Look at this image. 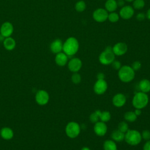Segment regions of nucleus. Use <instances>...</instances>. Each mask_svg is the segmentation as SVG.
<instances>
[{"mask_svg": "<svg viewBox=\"0 0 150 150\" xmlns=\"http://www.w3.org/2000/svg\"><path fill=\"white\" fill-rule=\"evenodd\" d=\"M134 113L135 114V115L138 117L139 115H140L142 113V111H141V109H138V108H135V111H134Z\"/></svg>", "mask_w": 150, "mask_h": 150, "instance_id": "obj_38", "label": "nucleus"}, {"mask_svg": "<svg viewBox=\"0 0 150 150\" xmlns=\"http://www.w3.org/2000/svg\"><path fill=\"white\" fill-rule=\"evenodd\" d=\"M125 1H126L127 2H132V1H134V0H125Z\"/></svg>", "mask_w": 150, "mask_h": 150, "instance_id": "obj_42", "label": "nucleus"}, {"mask_svg": "<svg viewBox=\"0 0 150 150\" xmlns=\"http://www.w3.org/2000/svg\"><path fill=\"white\" fill-rule=\"evenodd\" d=\"M143 150H150V140L147 141L143 146Z\"/></svg>", "mask_w": 150, "mask_h": 150, "instance_id": "obj_35", "label": "nucleus"}, {"mask_svg": "<svg viewBox=\"0 0 150 150\" xmlns=\"http://www.w3.org/2000/svg\"><path fill=\"white\" fill-rule=\"evenodd\" d=\"M111 119V114L109 111H101L100 116V120L101 121L104 122H107L109 121Z\"/></svg>", "mask_w": 150, "mask_h": 150, "instance_id": "obj_26", "label": "nucleus"}, {"mask_svg": "<svg viewBox=\"0 0 150 150\" xmlns=\"http://www.w3.org/2000/svg\"><path fill=\"white\" fill-rule=\"evenodd\" d=\"M145 6V2L144 0H134L133 2V6L135 9H140Z\"/></svg>", "mask_w": 150, "mask_h": 150, "instance_id": "obj_29", "label": "nucleus"}, {"mask_svg": "<svg viewBox=\"0 0 150 150\" xmlns=\"http://www.w3.org/2000/svg\"><path fill=\"white\" fill-rule=\"evenodd\" d=\"M35 100L38 104L43 105L48 103L49 100V95L46 91L40 90L38 91L36 94Z\"/></svg>", "mask_w": 150, "mask_h": 150, "instance_id": "obj_7", "label": "nucleus"}, {"mask_svg": "<svg viewBox=\"0 0 150 150\" xmlns=\"http://www.w3.org/2000/svg\"><path fill=\"white\" fill-rule=\"evenodd\" d=\"M3 45L6 50H12L16 46L15 40L11 36L5 38L3 40Z\"/></svg>", "mask_w": 150, "mask_h": 150, "instance_id": "obj_18", "label": "nucleus"}, {"mask_svg": "<svg viewBox=\"0 0 150 150\" xmlns=\"http://www.w3.org/2000/svg\"><path fill=\"white\" fill-rule=\"evenodd\" d=\"M81 67L82 62L77 57L72 58L68 63V68L69 70L73 73L78 72L81 69Z\"/></svg>", "mask_w": 150, "mask_h": 150, "instance_id": "obj_11", "label": "nucleus"}, {"mask_svg": "<svg viewBox=\"0 0 150 150\" xmlns=\"http://www.w3.org/2000/svg\"><path fill=\"white\" fill-rule=\"evenodd\" d=\"M117 5H119L120 6H123L124 4V2L123 0H118V1L117 2Z\"/></svg>", "mask_w": 150, "mask_h": 150, "instance_id": "obj_39", "label": "nucleus"}, {"mask_svg": "<svg viewBox=\"0 0 150 150\" xmlns=\"http://www.w3.org/2000/svg\"><path fill=\"white\" fill-rule=\"evenodd\" d=\"M131 67L132 68V69L134 71H137V70H139L141 69V63L139 61H135V62L132 63V64Z\"/></svg>", "mask_w": 150, "mask_h": 150, "instance_id": "obj_33", "label": "nucleus"}, {"mask_svg": "<svg viewBox=\"0 0 150 150\" xmlns=\"http://www.w3.org/2000/svg\"><path fill=\"white\" fill-rule=\"evenodd\" d=\"M141 134L142 139H144L146 141L150 140V131L149 130L145 129L142 132Z\"/></svg>", "mask_w": 150, "mask_h": 150, "instance_id": "obj_32", "label": "nucleus"}, {"mask_svg": "<svg viewBox=\"0 0 150 150\" xmlns=\"http://www.w3.org/2000/svg\"><path fill=\"white\" fill-rule=\"evenodd\" d=\"M94 131L97 135L103 137L107 133V126L105 122L102 121H98L94 124Z\"/></svg>", "mask_w": 150, "mask_h": 150, "instance_id": "obj_12", "label": "nucleus"}, {"mask_svg": "<svg viewBox=\"0 0 150 150\" xmlns=\"http://www.w3.org/2000/svg\"><path fill=\"white\" fill-rule=\"evenodd\" d=\"M108 13L107 10L103 8H98L94 11L93 14V17L96 21L98 22H103L108 19Z\"/></svg>", "mask_w": 150, "mask_h": 150, "instance_id": "obj_10", "label": "nucleus"}, {"mask_svg": "<svg viewBox=\"0 0 150 150\" xmlns=\"http://www.w3.org/2000/svg\"><path fill=\"white\" fill-rule=\"evenodd\" d=\"M134 11L132 7L131 6H124L120 11V16L124 19H130L134 15Z\"/></svg>", "mask_w": 150, "mask_h": 150, "instance_id": "obj_15", "label": "nucleus"}, {"mask_svg": "<svg viewBox=\"0 0 150 150\" xmlns=\"http://www.w3.org/2000/svg\"><path fill=\"white\" fill-rule=\"evenodd\" d=\"M1 135L4 139L9 140L13 138V131L9 127H4L1 130Z\"/></svg>", "mask_w": 150, "mask_h": 150, "instance_id": "obj_20", "label": "nucleus"}, {"mask_svg": "<svg viewBox=\"0 0 150 150\" xmlns=\"http://www.w3.org/2000/svg\"><path fill=\"white\" fill-rule=\"evenodd\" d=\"M99 62L104 65H108L112 63L115 60V54L112 52L111 46H107L99 56Z\"/></svg>", "mask_w": 150, "mask_h": 150, "instance_id": "obj_5", "label": "nucleus"}, {"mask_svg": "<svg viewBox=\"0 0 150 150\" xmlns=\"http://www.w3.org/2000/svg\"><path fill=\"white\" fill-rule=\"evenodd\" d=\"M138 87L141 92L147 93L150 91V81L148 79L141 80L139 84Z\"/></svg>", "mask_w": 150, "mask_h": 150, "instance_id": "obj_19", "label": "nucleus"}, {"mask_svg": "<svg viewBox=\"0 0 150 150\" xmlns=\"http://www.w3.org/2000/svg\"><path fill=\"white\" fill-rule=\"evenodd\" d=\"M63 43H62V41L59 39H57L53 40L50 46V49L52 52L53 53L57 54L62 52L63 50Z\"/></svg>", "mask_w": 150, "mask_h": 150, "instance_id": "obj_16", "label": "nucleus"}, {"mask_svg": "<svg viewBox=\"0 0 150 150\" xmlns=\"http://www.w3.org/2000/svg\"><path fill=\"white\" fill-rule=\"evenodd\" d=\"M108 84L106 81L104 80H97L94 84L93 90L95 93L98 95L104 94L107 89Z\"/></svg>", "mask_w": 150, "mask_h": 150, "instance_id": "obj_9", "label": "nucleus"}, {"mask_svg": "<svg viewBox=\"0 0 150 150\" xmlns=\"http://www.w3.org/2000/svg\"><path fill=\"white\" fill-rule=\"evenodd\" d=\"M71 79L72 82L74 84H79L81 82V76L77 72H76V73H74L72 74Z\"/></svg>", "mask_w": 150, "mask_h": 150, "instance_id": "obj_30", "label": "nucleus"}, {"mask_svg": "<svg viewBox=\"0 0 150 150\" xmlns=\"http://www.w3.org/2000/svg\"><path fill=\"white\" fill-rule=\"evenodd\" d=\"M145 15L142 13H139L137 15V19L139 21H142L145 19Z\"/></svg>", "mask_w": 150, "mask_h": 150, "instance_id": "obj_36", "label": "nucleus"}, {"mask_svg": "<svg viewBox=\"0 0 150 150\" xmlns=\"http://www.w3.org/2000/svg\"><path fill=\"white\" fill-rule=\"evenodd\" d=\"M79 47L78 40L73 37L69 38L63 45V51L68 56V57L72 56L75 54Z\"/></svg>", "mask_w": 150, "mask_h": 150, "instance_id": "obj_1", "label": "nucleus"}, {"mask_svg": "<svg viewBox=\"0 0 150 150\" xmlns=\"http://www.w3.org/2000/svg\"><path fill=\"white\" fill-rule=\"evenodd\" d=\"M148 102L149 97L147 94L141 91L136 93L132 100L133 107L141 110L145 108L148 105Z\"/></svg>", "mask_w": 150, "mask_h": 150, "instance_id": "obj_3", "label": "nucleus"}, {"mask_svg": "<svg viewBox=\"0 0 150 150\" xmlns=\"http://www.w3.org/2000/svg\"><path fill=\"white\" fill-rule=\"evenodd\" d=\"M101 111L100 110H97L91 113L89 117L90 121L93 123H96L100 120V116Z\"/></svg>", "mask_w": 150, "mask_h": 150, "instance_id": "obj_25", "label": "nucleus"}, {"mask_svg": "<svg viewBox=\"0 0 150 150\" xmlns=\"http://www.w3.org/2000/svg\"><path fill=\"white\" fill-rule=\"evenodd\" d=\"M124 119L129 122H132L136 121L137 116L135 115L134 111H127L124 114Z\"/></svg>", "mask_w": 150, "mask_h": 150, "instance_id": "obj_24", "label": "nucleus"}, {"mask_svg": "<svg viewBox=\"0 0 150 150\" xmlns=\"http://www.w3.org/2000/svg\"><path fill=\"white\" fill-rule=\"evenodd\" d=\"M117 3L115 0H107L105 3V8L108 12H114L117 8Z\"/></svg>", "mask_w": 150, "mask_h": 150, "instance_id": "obj_22", "label": "nucleus"}, {"mask_svg": "<svg viewBox=\"0 0 150 150\" xmlns=\"http://www.w3.org/2000/svg\"><path fill=\"white\" fill-rule=\"evenodd\" d=\"M118 76L121 81L128 83L134 79L135 71L131 66L127 65L123 66L118 70Z\"/></svg>", "mask_w": 150, "mask_h": 150, "instance_id": "obj_2", "label": "nucleus"}, {"mask_svg": "<svg viewBox=\"0 0 150 150\" xmlns=\"http://www.w3.org/2000/svg\"><path fill=\"white\" fill-rule=\"evenodd\" d=\"M111 64H112V67L115 69V70H119L120 68H121V63L119 62V61H118V60H114L113 62H112V63H111Z\"/></svg>", "mask_w": 150, "mask_h": 150, "instance_id": "obj_34", "label": "nucleus"}, {"mask_svg": "<svg viewBox=\"0 0 150 150\" xmlns=\"http://www.w3.org/2000/svg\"><path fill=\"white\" fill-rule=\"evenodd\" d=\"M103 149L104 150H117V146L113 140L107 139L104 142Z\"/></svg>", "mask_w": 150, "mask_h": 150, "instance_id": "obj_23", "label": "nucleus"}, {"mask_svg": "<svg viewBox=\"0 0 150 150\" xmlns=\"http://www.w3.org/2000/svg\"><path fill=\"white\" fill-rule=\"evenodd\" d=\"M97 80H104L105 78V74L103 73H98L97 74Z\"/></svg>", "mask_w": 150, "mask_h": 150, "instance_id": "obj_37", "label": "nucleus"}, {"mask_svg": "<svg viewBox=\"0 0 150 150\" xmlns=\"http://www.w3.org/2000/svg\"><path fill=\"white\" fill-rule=\"evenodd\" d=\"M86 7V3L83 1H78L75 5V9L78 12H83L85 10Z\"/></svg>", "mask_w": 150, "mask_h": 150, "instance_id": "obj_28", "label": "nucleus"}, {"mask_svg": "<svg viewBox=\"0 0 150 150\" xmlns=\"http://www.w3.org/2000/svg\"><path fill=\"white\" fill-rule=\"evenodd\" d=\"M80 129V126L77 122L71 121L66 125L65 132L68 137L70 138H75L79 135Z\"/></svg>", "mask_w": 150, "mask_h": 150, "instance_id": "obj_6", "label": "nucleus"}, {"mask_svg": "<svg viewBox=\"0 0 150 150\" xmlns=\"http://www.w3.org/2000/svg\"><path fill=\"white\" fill-rule=\"evenodd\" d=\"M127 101L126 97L124 94L122 93H118L114 96L112 102L113 105L116 107H123Z\"/></svg>", "mask_w": 150, "mask_h": 150, "instance_id": "obj_13", "label": "nucleus"}, {"mask_svg": "<svg viewBox=\"0 0 150 150\" xmlns=\"http://www.w3.org/2000/svg\"><path fill=\"white\" fill-rule=\"evenodd\" d=\"M111 138L114 141L116 142H121L124 140L125 133L120 131V130L115 129L111 133Z\"/></svg>", "mask_w": 150, "mask_h": 150, "instance_id": "obj_21", "label": "nucleus"}, {"mask_svg": "<svg viewBox=\"0 0 150 150\" xmlns=\"http://www.w3.org/2000/svg\"><path fill=\"white\" fill-rule=\"evenodd\" d=\"M118 129L124 133H125L129 129V126L126 122L121 121L118 125Z\"/></svg>", "mask_w": 150, "mask_h": 150, "instance_id": "obj_27", "label": "nucleus"}, {"mask_svg": "<svg viewBox=\"0 0 150 150\" xmlns=\"http://www.w3.org/2000/svg\"><path fill=\"white\" fill-rule=\"evenodd\" d=\"M68 56L64 52L57 53L55 57V62L59 66H63L66 64L68 61Z\"/></svg>", "mask_w": 150, "mask_h": 150, "instance_id": "obj_17", "label": "nucleus"}, {"mask_svg": "<svg viewBox=\"0 0 150 150\" xmlns=\"http://www.w3.org/2000/svg\"><path fill=\"white\" fill-rule=\"evenodd\" d=\"M127 45L123 42H118L112 47V52L115 55L122 56L127 51Z\"/></svg>", "mask_w": 150, "mask_h": 150, "instance_id": "obj_14", "label": "nucleus"}, {"mask_svg": "<svg viewBox=\"0 0 150 150\" xmlns=\"http://www.w3.org/2000/svg\"><path fill=\"white\" fill-rule=\"evenodd\" d=\"M13 32V25L9 22H4L0 28V33L4 38L10 37Z\"/></svg>", "mask_w": 150, "mask_h": 150, "instance_id": "obj_8", "label": "nucleus"}, {"mask_svg": "<svg viewBox=\"0 0 150 150\" xmlns=\"http://www.w3.org/2000/svg\"><path fill=\"white\" fill-rule=\"evenodd\" d=\"M81 150H90V149L88 148V147H87V146H84L83 147Z\"/></svg>", "mask_w": 150, "mask_h": 150, "instance_id": "obj_41", "label": "nucleus"}, {"mask_svg": "<svg viewBox=\"0 0 150 150\" xmlns=\"http://www.w3.org/2000/svg\"><path fill=\"white\" fill-rule=\"evenodd\" d=\"M108 19L111 22H116L119 19V15L118 13L112 12L108 15Z\"/></svg>", "mask_w": 150, "mask_h": 150, "instance_id": "obj_31", "label": "nucleus"}, {"mask_svg": "<svg viewBox=\"0 0 150 150\" xmlns=\"http://www.w3.org/2000/svg\"><path fill=\"white\" fill-rule=\"evenodd\" d=\"M124 140L125 142L132 146L137 145L139 144L141 140V133L136 129H128L127 132L125 133Z\"/></svg>", "mask_w": 150, "mask_h": 150, "instance_id": "obj_4", "label": "nucleus"}, {"mask_svg": "<svg viewBox=\"0 0 150 150\" xmlns=\"http://www.w3.org/2000/svg\"><path fill=\"white\" fill-rule=\"evenodd\" d=\"M146 16L147 18L150 20V8L148 10L147 13H146Z\"/></svg>", "mask_w": 150, "mask_h": 150, "instance_id": "obj_40", "label": "nucleus"}]
</instances>
